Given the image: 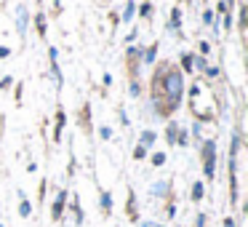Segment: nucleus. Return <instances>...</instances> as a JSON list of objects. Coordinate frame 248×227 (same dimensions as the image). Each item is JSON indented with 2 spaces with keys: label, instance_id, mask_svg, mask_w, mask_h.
Segmentation results:
<instances>
[{
  "label": "nucleus",
  "instance_id": "f257e3e1",
  "mask_svg": "<svg viewBox=\"0 0 248 227\" xmlns=\"http://www.w3.org/2000/svg\"><path fill=\"white\" fill-rule=\"evenodd\" d=\"M184 102V72L163 62L152 78V107L160 118H171Z\"/></svg>",
  "mask_w": 248,
  "mask_h": 227
},
{
  "label": "nucleus",
  "instance_id": "f03ea898",
  "mask_svg": "<svg viewBox=\"0 0 248 227\" xmlns=\"http://www.w3.org/2000/svg\"><path fill=\"white\" fill-rule=\"evenodd\" d=\"M200 155H203V177L214 179L216 174V142L214 139H203V145H200Z\"/></svg>",
  "mask_w": 248,
  "mask_h": 227
},
{
  "label": "nucleus",
  "instance_id": "7ed1b4c3",
  "mask_svg": "<svg viewBox=\"0 0 248 227\" xmlns=\"http://www.w3.org/2000/svg\"><path fill=\"white\" fill-rule=\"evenodd\" d=\"M64 206H67V190H59L54 206H51V216H54V222L62 219V214H64Z\"/></svg>",
  "mask_w": 248,
  "mask_h": 227
},
{
  "label": "nucleus",
  "instance_id": "20e7f679",
  "mask_svg": "<svg viewBox=\"0 0 248 227\" xmlns=\"http://www.w3.org/2000/svg\"><path fill=\"white\" fill-rule=\"evenodd\" d=\"M27 24H30V14H27V8H24V6H19L16 8V32L22 35V38L27 35Z\"/></svg>",
  "mask_w": 248,
  "mask_h": 227
},
{
  "label": "nucleus",
  "instance_id": "39448f33",
  "mask_svg": "<svg viewBox=\"0 0 248 227\" xmlns=\"http://www.w3.org/2000/svg\"><path fill=\"white\" fill-rule=\"evenodd\" d=\"M125 214L131 222H139V211H136V193L128 190V203H125Z\"/></svg>",
  "mask_w": 248,
  "mask_h": 227
},
{
  "label": "nucleus",
  "instance_id": "423d86ee",
  "mask_svg": "<svg viewBox=\"0 0 248 227\" xmlns=\"http://www.w3.org/2000/svg\"><path fill=\"white\" fill-rule=\"evenodd\" d=\"M64 120H67V115H64V110H56V123H54V142H59L62 139V131H64Z\"/></svg>",
  "mask_w": 248,
  "mask_h": 227
},
{
  "label": "nucleus",
  "instance_id": "0eeeda50",
  "mask_svg": "<svg viewBox=\"0 0 248 227\" xmlns=\"http://www.w3.org/2000/svg\"><path fill=\"white\" fill-rule=\"evenodd\" d=\"M99 206H102V214L104 216L112 214V195H109L107 190H102V193H99Z\"/></svg>",
  "mask_w": 248,
  "mask_h": 227
},
{
  "label": "nucleus",
  "instance_id": "6e6552de",
  "mask_svg": "<svg viewBox=\"0 0 248 227\" xmlns=\"http://www.w3.org/2000/svg\"><path fill=\"white\" fill-rule=\"evenodd\" d=\"M155 59H157V43H152L141 51V62H144V65H155Z\"/></svg>",
  "mask_w": 248,
  "mask_h": 227
},
{
  "label": "nucleus",
  "instance_id": "1a4fd4ad",
  "mask_svg": "<svg viewBox=\"0 0 248 227\" xmlns=\"http://www.w3.org/2000/svg\"><path fill=\"white\" fill-rule=\"evenodd\" d=\"M189 195H192V198H189L192 203H200V200H203V195H205V182H195L192 184V193H189Z\"/></svg>",
  "mask_w": 248,
  "mask_h": 227
},
{
  "label": "nucleus",
  "instance_id": "9d476101",
  "mask_svg": "<svg viewBox=\"0 0 248 227\" xmlns=\"http://www.w3.org/2000/svg\"><path fill=\"white\" fill-rule=\"evenodd\" d=\"M134 16H136V3H134V0H128V3H125V8H123V16H120V22L128 24Z\"/></svg>",
  "mask_w": 248,
  "mask_h": 227
},
{
  "label": "nucleus",
  "instance_id": "9b49d317",
  "mask_svg": "<svg viewBox=\"0 0 248 227\" xmlns=\"http://www.w3.org/2000/svg\"><path fill=\"white\" fill-rule=\"evenodd\" d=\"M168 30H171V32H179V30H182V11H179V8H173V11H171V22H168Z\"/></svg>",
  "mask_w": 248,
  "mask_h": 227
},
{
  "label": "nucleus",
  "instance_id": "f8f14e48",
  "mask_svg": "<svg viewBox=\"0 0 248 227\" xmlns=\"http://www.w3.org/2000/svg\"><path fill=\"white\" fill-rule=\"evenodd\" d=\"M176 134H179V123H173V120H171V123L166 126V142H168V145H176Z\"/></svg>",
  "mask_w": 248,
  "mask_h": 227
},
{
  "label": "nucleus",
  "instance_id": "ddd939ff",
  "mask_svg": "<svg viewBox=\"0 0 248 227\" xmlns=\"http://www.w3.org/2000/svg\"><path fill=\"white\" fill-rule=\"evenodd\" d=\"M155 139H157V134H155V131H150V129H147V131H141V136H139V145H144V147H152V145H155Z\"/></svg>",
  "mask_w": 248,
  "mask_h": 227
},
{
  "label": "nucleus",
  "instance_id": "4468645a",
  "mask_svg": "<svg viewBox=\"0 0 248 227\" xmlns=\"http://www.w3.org/2000/svg\"><path fill=\"white\" fill-rule=\"evenodd\" d=\"M51 75H54V83H56V91L62 88V70H59V65H56V59H51Z\"/></svg>",
  "mask_w": 248,
  "mask_h": 227
},
{
  "label": "nucleus",
  "instance_id": "2eb2a0df",
  "mask_svg": "<svg viewBox=\"0 0 248 227\" xmlns=\"http://www.w3.org/2000/svg\"><path fill=\"white\" fill-rule=\"evenodd\" d=\"M179 62H182V70L184 72H195V65H192L195 56L192 54H182V59H179Z\"/></svg>",
  "mask_w": 248,
  "mask_h": 227
},
{
  "label": "nucleus",
  "instance_id": "dca6fc26",
  "mask_svg": "<svg viewBox=\"0 0 248 227\" xmlns=\"http://www.w3.org/2000/svg\"><path fill=\"white\" fill-rule=\"evenodd\" d=\"M35 27H38V35H40V38H46L48 27H46V16H43V14H35Z\"/></svg>",
  "mask_w": 248,
  "mask_h": 227
},
{
  "label": "nucleus",
  "instance_id": "f3484780",
  "mask_svg": "<svg viewBox=\"0 0 248 227\" xmlns=\"http://www.w3.org/2000/svg\"><path fill=\"white\" fill-rule=\"evenodd\" d=\"M136 11L141 14V19H152V3L150 0H141V6H136Z\"/></svg>",
  "mask_w": 248,
  "mask_h": 227
},
{
  "label": "nucleus",
  "instance_id": "a211bd4d",
  "mask_svg": "<svg viewBox=\"0 0 248 227\" xmlns=\"http://www.w3.org/2000/svg\"><path fill=\"white\" fill-rule=\"evenodd\" d=\"M246 14H248L246 6H237V30L240 32H246Z\"/></svg>",
  "mask_w": 248,
  "mask_h": 227
},
{
  "label": "nucleus",
  "instance_id": "6ab92c4d",
  "mask_svg": "<svg viewBox=\"0 0 248 227\" xmlns=\"http://www.w3.org/2000/svg\"><path fill=\"white\" fill-rule=\"evenodd\" d=\"M147 155H150V147H144V145H136V147H134V155H131V158H134V161H144Z\"/></svg>",
  "mask_w": 248,
  "mask_h": 227
},
{
  "label": "nucleus",
  "instance_id": "aec40b11",
  "mask_svg": "<svg viewBox=\"0 0 248 227\" xmlns=\"http://www.w3.org/2000/svg\"><path fill=\"white\" fill-rule=\"evenodd\" d=\"M168 187H171L168 182H155V184H152V195H155V198H157V195H166Z\"/></svg>",
  "mask_w": 248,
  "mask_h": 227
},
{
  "label": "nucleus",
  "instance_id": "412c9836",
  "mask_svg": "<svg viewBox=\"0 0 248 227\" xmlns=\"http://www.w3.org/2000/svg\"><path fill=\"white\" fill-rule=\"evenodd\" d=\"M72 214H75V222H78V227H80L83 225V206H80V200L72 203Z\"/></svg>",
  "mask_w": 248,
  "mask_h": 227
},
{
  "label": "nucleus",
  "instance_id": "4be33fe9",
  "mask_svg": "<svg viewBox=\"0 0 248 227\" xmlns=\"http://www.w3.org/2000/svg\"><path fill=\"white\" fill-rule=\"evenodd\" d=\"M19 214H22V216H30V214H32V203H30L27 198H22V203H19Z\"/></svg>",
  "mask_w": 248,
  "mask_h": 227
},
{
  "label": "nucleus",
  "instance_id": "5701e85b",
  "mask_svg": "<svg viewBox=\"0 0 248 227\" xmlns=\"http://www.w3.org/2000/svg\"><path fill=\"white\" fill-rule=\"evenodd\" d=\"M176 145H179V147H187V145H189V136H187V131H184V129H179V134H176Z\"/></svg>",
  "mask_w": 248,
  "mask_h": 227
},
{
  "label": "nucleus",
  "instance_id": "b1692460",
  "mask_svg": "<svg viewBox=\"0 0 248 227\" xmlns=\"http://www.w3.org/2000/svg\"><path fill=\"white\" fill-rule=\"evenodd\" d=\"M128 94H131L134 99L141 97V86H139V81H136V78H131V91H128Z\"/></svg>",
  "mask_w": 248,
  "mask_h": 227
},
{
  "label": "nucleus",
  "instance_id": "393cba45",
  "mask_svg": "<svg viewBox=\"0 0 248 227\" xmlns=\"http://www.w3.org/2000/svg\"><path fill=\"white\" fill-rule=\"evenodd\" d=\"M203 24H216V14L211 11V8H205V11H203Z\"/></svg>",
  "mask_w": 248,
  "mask_h": 227
},
{
  "label": "nucleus",
  "instance_id": "a878e982",
  "mask_svg": "<svg viewBox=\"0 0 248 227\" xmlns=\"http://www.w3.org/2000/svg\"><path fill=\"white\" fill-rule=\"evenodd\" d=\"M166 163V152H152V166H163Z\"/></svg>",
  "mask_w": 248,
  "mask_h": 227
},
{
  "label": "nucleus",
  "instance_id": "bb28decb",
  "mask_svg": "<svg viewBox=\"0 0 248 227\" xmlns=\"http://www.w3.org/2000/svg\"><path fill=\"white\" fill-rule=\"evenodd\" d=\"M192 65H195V67H198V70H200V72H203V70H205V67H208V62H205V56H195V62H192Z\"/></svg>",
  "mask_w": 248,
  "mask_h": 227
},
{
  "label": "nucleus",
  "instance_id": "cd10ccee",
  "mask_svg": "<svg viewBox=\"0 0 248 227\" xmlns=\"http://www.w3.org/2000/svg\"><path fill=\"white\" fill-rule=\"evenodd\" d=\"M99 136H102L104 142L112 139V129H109V126H102V129H99Z\"/></svg>",
  "mask_w": 248,
  "mask_h": 227
},
{
  "label": "nucleus",
  "instance_id": "c85d7f7f",
  "mask_svg": "<svg viewBox=\"0 0 248 227\" xmlns=\"http://www.w3.org/2000/svg\"><path fill=\"white\" fill-rule=\"evenodd\" d=\"M198 49H200V54H203V56H208V54H211V43H208V40H200Z\"/></svg>",
  "mask_w": 248,
  "mask_h": 227
},
{
  "label": "nucleus",
  "instance_id": "c756f323",
  "mask_svg": "<svg viewBox=\"0 0 248 227\" xmlns=\"http://www.w3.org/2000/svg\"><path fill=\"white\" fill-rule=\"evenodd\" d=\"M11 86H14V78L11 75H6L3 81H0V88H11Z\"/></svg>",
  "mask_w": 248,
  "mask_h": 227
},
{
  "label": "nucleus",
  "instance_id": "7c9ffc66",
  "mask_svg": "<svg viewBox=\"0 0 248 227\" xmlns=\"http://www.w3.org/2000/svg\"><path fill=\"white\" fill-rule=\"evenodd\" d=\"M208 225V216L205 214H198V222H195V227H205Z\"/></svg>",
  "mask_w": 248,
  "mask_h": 227
},
{
  "label": "nucleus",
  "instance_id": "2f4dec72",
  "mask_svg": "<svg viewBox=\"0 0 248 227\" xmlns=\"http://www.w3.org/2000/svg\"><path fill=\"white\" fill-rule=\"evenodd\" d=\"M205 75H208V78H216V75H219V67H205Z\"/></svg>",
  "mask_w": 248,
  "mask_h": 227
},
{
  "label": "nucleus",
  "instance_id": "473e14b6",
  "mask_svg": "<svg viewBox=\"0 0 248 227\" xmlns=\"http://www.w3.org/2000/svg\"><path fill=\"white\" fill-rule=\"evenodd\" d=\"M11 56V49L8 46H0V59H8Z\"/></svg>",
  "mask_w": 248,
  "mask_h": 227
},
{
  "label": "nucleus",
  "instance_id": "72a5a7b5",
  "mask_svg": "<svg viewBox=\"0 0 248 227\" xmlns=\"http://www.w3.org/2000/svg\"><path fill=\"white\" fill-rule=\"evenodd\" d=\"M200 131H203V123H200V120H198V123H192V134H195V136H203Z\"/></svg>",
  "mask_w": 248,
  "mask_h": 227
},
{
  "label": "nucleus",
  "instance_id": "f704fd0d",
  "mask_svg": "<svg viewBox=\"0 0 248 227\" xmlns=\"http://www.w3.org/2000/svg\"><path fill=\"white\" fill-rule=\"evenodd\" d=\"M224 227H237V225H235V219H232V216H227V219H224Z\"/></svg>",
  "mask_w": 248,
  "mask_h": 227
},
{
  "label": "nucleus",
  "instance_id": "c9c22d12",
  "mask_svg": "<svg viewBox=\"0 0 248 227\" xmlns=\"http://www.w3.org/2000/svg\"><path fill=\"white\" fill-rule=\"evenodd\" d=\"M224 3H227V6H230V8H232V6H235V0H224Z\"/></svg>",
  "mask_w": 248,
  "mask_h": 227
},
{
  "label": "nucleus",
  "instance_id": "e433bc0d",
  "mask_svg": "<svg viewBox=\"0 0 248 227\" xmlns=\"http://www.w3.org/2000/svg\"><path fill=\"white\" fill-rule=\"evenodd\" d=\"M0 227H6V225H0Z\"/></svg>",
  "mask_w": 248,
  "mask_h": 227
},
{
  "label": "nucleus",
  "instance_id": "4c0bfd02",
  "mask_svg": "<svg viewBox=\"0 0 248 227\" xmlns=\"http://www.w3.org/2000/svg\"><path fill=\"white\" fill-rule=\"evenodd\" d=\"M187 3H189V0H187Z\"/></svg>",
  "mask_w": 248,
  "mask_h": 227
}]
</instances>
